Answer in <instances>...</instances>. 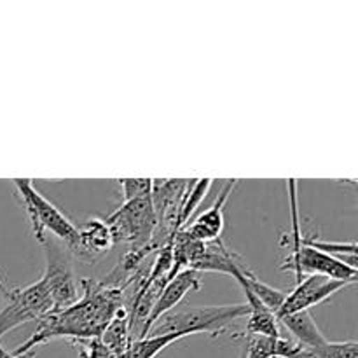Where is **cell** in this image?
Masks as SVG:
<instances>
[{
    "mask_svg": "<svg viewBox=\"0 0 358 358\" xmlns=\"http://www.w3.org/2000/svg\"><path fill=\"white\" fill-rule=\"evenodd\" d=\"M83 294L72 306L52 311L41 320L37 331L13 352L14 357L31 355V350L52 341V339L72 338L79 341L100 339L107 325L115 317H128L122 304L124 290L107 285L105 282L84 278L80 280Z\"/></svg>",
    "mask_w": 358,
    "mask_h": 358,
    "instance_id": "6da1fadb",
    "label": "cell"
},
{
    "mask_svg": "<svg viewBox=\"0 0 358 358\" xmlns=\"http://www.w3.org/2000/svg\"><path fill=\"white\" fill-rule=\"evenodd\" d=\"M248 317L247 304L227 306H185L161 317L152 327V336L185 332L187 336H219L233 325V322Z\"/></svg>",
    "mask_w": 358,
    "mask_h": 358,
    "instance_id": "7a4b0ae2",
    "label": "cell"
},
{
    "mask_svg": "<svg viewBox=\"0 0 358 358\" xmlns=\"http://www.w3.org/2000/svg\"><path fill=\"white\" fill-rule=\"evenodd\" d=\"M14 187L24 206L35 238L41 245L45 243V233H51L62 243L66 245L69 252H73L79 245V227L45 196L41 194L31 178H14Z\"/></svg>",
    "mask_w": 358,
    "mask_h": 358,
    "instance_id": "3957f363",
    "label": "cell"
},
{
    "mask_svg": "<svg viewBox=\"0 0 358 358\" xmlns=\"http://www.w3.org/2000/svg\"><path fill=\"white\" fill-rule=\"evenodd\" d=\"M115 243H126L143 247L152 238L156 229V213L152 208V199L149 196L122 203L114 213L105 219Z\"/></svg>",
    "mask_w": 358,
    "mask_h": 358,
    "instance_id": "277c9868",
    "label": "cell"
},
{
    "mask_svg": "<svg viewBox=\"0 0 358 358\" xmlns=\"http://www.w3.org/2000/svg\"><path fill=\"white\" fill-rule=\"evenodd\" d=\"M7 303L0 310V338L28 322H41L52 313V303L45 283L37 280L27 287H17L6 294Z\"/></svg>",
    "mask_w": 358,
    "mask_h": 358,
    "instance_id": "5b68a950",
    "label": "cell"
},
{
    "mask_svg": "<svg viewBox=\"0 0 358 358\" xmlns=\"http://www.w3.org/2000/svg\"><path fill=\"white\" fill-rule=\"evenodd\" d=\"M282 271H289L296 275V283H299L304 278V275H318L325 278L338 280V282H346L355 285L358 278V269L348 268L338 259L331 255L318 252L315 248L303 245L296 254H287L283 259Z\"/></svg>",
    "mask_w": 358,
    "mask_h": 358,
    "instance_id": "8992f818",
    "label": "cell"
},
{
    "mask_svg": "<svg viewBox=\"0 0 358 358\" xmlns=\"http://www.w3.org/2000/svg\"><path fill=\"white\" fill-rule=\"evenodd\" d=\"M42 247L45 248V269L41 278L51 297L52 311L65 310L79 299V289H77L72 264L63 255L62 248L51 241L45 240Z\"/></svg>",
    "mask_w": 358,
    "mask_h": 358,
    "instance_id": "52a82bcc",
    "label": "cell"
},
{
    "mask_svg": "<svg viewBox=\"0 0 358 358\" xmlns=\"http://www.w3.org/2000/svg\"><path fill=\"white\" fill-rule=\"evenodd\" d=\"M352 283L338 282V280L325 278L318 275H308L296 283L292 290L285 296L282 308L276 313V318L287 317V315L299 313V311H310V308L324 303L334 294L341 292L343 289L350 287Z\"/></svg>",
    "mask_w": 358,
    "mask_h": 358,
    "instance_id": "ba28073f",
    "label": "cell"
},
{
    "mask_svg": "<svg viewBox=\"0 0 358 358\" xmlns=\"http://www.w3.org/2000/svg\"><path fill=\"white\" fill-rule=\"evenodd\" d=\"M199 287H201L199 273L192 271V269H184V271H180L178 275L171 276V278L168 280L166 285L163 287V290L159 292L157 299L154 301L152 308H150L149 315H147L145 318V324H143L142 331H140L138 339L147 338L161 317H164L166 313L173 311L175 308H178L182 299H184L189 292H192V290H199Z\"/></svg>",
    "mask_w": 358,
    "mask_h": 358,
    "instance_id": "9c48e42d",
    "label": "cell"
},
{
    "mask_svg": "<svg viewBox=\"0 0 358 358\" xmlns=\"http://www.w3.org/2000/svg\"><path fill=\"white\" fill-rule=\"evenodd\" d=\"M238 180H226L222 189H220L219 196L215 198L213 205L208 210L201 213L198 219L191 220L187 226L182 231L189 234L192 240L201 241V243H212V241L220 240V234L224 231V224H226V217H224V206H226L227 199H229L231 192L236 187Z\"/></svg>",
    "mask_w": 358,
    "mask_h": 358,
    "instance_id": "30bf717a",
    "label": "cell"
},
{
    "mask_svg": "<svg viewBox=\"0 0 358 358\" xmlns=\"http://www.w3.org/2000/svg\"><path fill=\"white\" fill-rule=\"evenodd\" d=\"M112 247L114 240L105 220L90 219L86 226L79 229V245L72 254L80 261L93 262L107 254Z\"/></svg>",
    "mask_w": 358,
    "mask_h": 358,
    "instance_id": "8fae6325",
    "label": "cell"
},
{
    "mask_svg": "<svg viewBox=\"0 0 358 358\" xmlns=\"http://www.w3.org/2000/svg\"><path fill=\"white\" fill-rule=\"evenodd\" d=\"M245 266L247 262L241 259V255L227 248L222 240H217L206 243L205 254L196 264L191 266V269L196 273H222V275L233 276L238 269L245 268Z\"/></svg>",
    "mask_w": 358,
    "mask_h": 358,
    "instance_id": "7c38bea8",
    "label": "cell"
},
{
    "mask_svg": "<svg viewBox=\"0 0 358 358\" xmlns=\"http://www.w3.org/2000/svg\"><path fill=\"white\" fill-rule=\"evenodd\" d=\"M280 324L292 334V341L297 343L301 348L310 350L327 343L325 336L318 329L317 322L313 320L310 311H299V313L287 315V317L278 318Z\"/></svg>",
    "mask_w": 358,
    "mask_h": 358,
    "instance_id": "4fadbf2b",
    "label": "cell"
},
{
    "mask_svg": "<svg viewBox=\"0 0 358 358\" xmlns=\"http://www.w3.org/2000/svg\"><path fill=\"white\" fill-rule=\"evenodd\" d=\"M301 348L292 339L285 338H261L247 336V350L241 358H299Z\"/></svg>",
    "mask_w": 358,
    "mask_h": 358,
    "instance_id": "5bb4252c",
    "label": "cell"
},
{
    "mask_svg": "<svg viewBox=\"0 0 358 358\" xmlns=\"http://www.w3.org/2000/svg\"><path fill=\"white\" fill-rule=\"evenodd\" d=\"M303 245L315 248L318 252L331 255L338 259L348 268L357 269V243L355 241H324L318 240V236H304Z\"/></svg>",
    "mask_w": 358,
    "mask_h": 358,
    "instance_id": "9a60e30c",
    "label": "cell"
},
{
    "mask_svg": "<svg viewBox=\"0 0 358 358\" xmlns=\"http://www.w3.org/2000/svg\"><path fill=\"white\" fill-rule=\"evenodd\" d=\"M241 275H243L245 283H247L248 289L252 290V294H254L271 313H275L276 317V313H278L280 308H282L283 301H285L287 294L275 289V287L268 285V283H264L262 280H259L257 276L250 271V268H245L243 271H241Z\"/></svg>",
    "mask_w": 358,
    "mask_h": 358,
    "instance_id": "2e32d148",
    "label": "cell"
},
{
    "mask_svg": "<svg viewBox=\"0 0 358 358\" xmlns=\"http://www.w3.org/2000/svg\"><path fill=\"white\" fill-rule=\"evenodd\" d=\"M212 184V178H192L191 185H189L187 192H185L184 196V201H182L180 217H178V227H180V231L191 222L192 215L196 213L198 206L201 205L205 196L208 194Z\"/></svg>",
    "mask_w": 358,
    "mask_h": 358,
    "instance_id": "e0dca14e",
    "label": "cell"
},
{
    "mask_svg": "<svg viewBox=\"0 0 358 358\" xmlns=\"http://www.w3.org/2000/svg\"><path fill=\"white\" fill-rule=\"evenodd\" d=\"M299 358H358V345L357 341H327L317 348H303Z\"/></svg>",
    "mask_w": 358,
    "mask_h": 358,
    "instance_id": "ac0fdd59",
    "label": "cell"
},
{
    "mask_svg": "<svg viewBox=\"0 0 358 358\" xmlns=\"http://www.w3.org/2000/svg\"><path fill=\"white\" fill-rule=\"evenodd\" d=\"M119 185H121L122 203H128L131 199L149 196L152 191V178H121Z\"/></svg>",
    "mask_w": 358,
    "mask_h": 358,
    "instance_id": "d6986e66",
    "label": "cell"
},
{
    "mask_svg": "<svg viewBox=\"0 0 358 358\" xmlns=\"http://www.w3.org/2000/svg\"><path fill=\"white\" fill-rule=\"evenodd\" d=\"M0 358H17V357H14L13 352H9V350H6L0 346Z\"/></svg>",
    "mask_w": 358,
    "mask_h": 358,
    "instance_id": "ffe728a7",
    "label": "cell"
}]
</instances>
